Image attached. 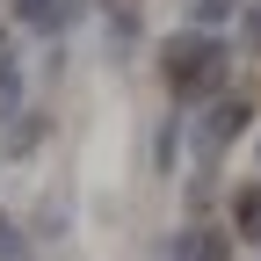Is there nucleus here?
Masks as SVG:
<instances>
[{
	"instance_id": "nucleus-1",
	"label": "nucleus",
	"mask_w": 261,
	"mask_h": 261,
	"mask_svg": "<svg viewBox=\"0 0 261 261\" xmlns=\"http://www.w3.org/2000/svg\"><path fill=\"white\" fill-rule=\"evenodd\" d=\"M232 218H240V232H247V240H261V189H240Z\"/></svg>"
}]
</instances>
